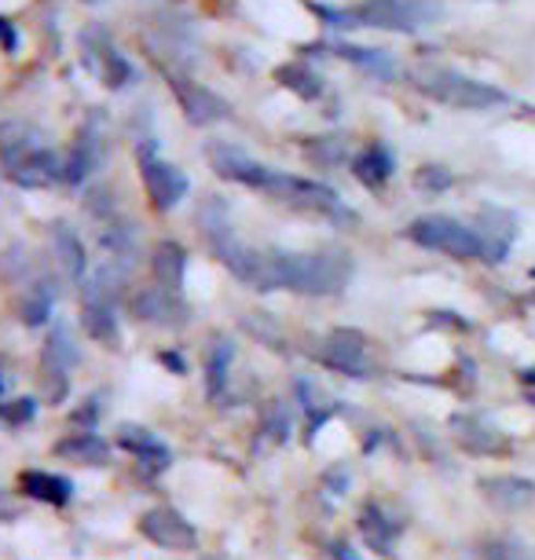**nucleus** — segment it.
<instances>
[{"mask_svg":"<svg viewBox=\"0 0 535 560\" xmlns=\"http://www.w3.org/2000/svg\"><path fill=\"white\" fill-rule=\"evenodd\" d=\"M209 162L224 179H235L243 187H254V191H265L268 198H276L282 206L304 209V213H319V217H341L352 220L349 209L341 206V198L334 195V187L319 184V179H304L293 173H282V168L260 165L249 154H243L239 147L217 143L209 151Z\"/></svg>","mask_w":535,"mask_h":560,"instance_id":"nucleus-1","label":"nucleus"},{"mask_svg":"<svg viewBox=\"0 0 535 560\" xmlns=\"http://www.w3.org/2000/svg\"><path fill=\"white\" fill-rule=\"evenodd\" d=\"M271 264H276V290H293L304 298H334L352 275V260L345 253L271 249Z\"/></svg>","mask_w":535,"mask_h":560,"instance_id":"nucleus-2","label":"nucleus"},{"mask_svg":"<svg viewBox=\"0 0 535 560\" xmlns=\"http://www.w3.org/2000/svg\"><path fill=\"white\" fill-rule=\"evenodd\" d=\"M0 154H4L8 179L19 187H51L67 179V162L51 147L34 140V132L23 129V125H19V140L0 136Z\"/></svg>","mask_w":535,"mask_h":560,"instance_id":"nucleus-3","label":"nucleus"},{"mask_svg":"<svg viewBox=\"0 0 535 560\" xmlns=\"http://www.w3.org/2000/svg\"><path fill=\"white\" fill-rule=\"evenodd\" d=\"M415 84L429 100L444 103V107H455V110H491V107H502V103H507V92H499L496 84L466 78V73H455V70L418 73Z\"/></svg>","mask_w":535,"mask_h":560,"instance_id":"nucleus-4","label":"nucleus"},{"mask_svg":"<svg viewBox=\"0 0 535 560\" xmlns=\"http://www.w3.org/2000/svg\"><path fill=\"white\" fill-rule=\"evenodd\" d=\"M407 238H411L415 246L444 253V257H455V260L485 257V238L455 217H440V213L418 217L411 220V228H407Z\"/></svg>","mask_w":535,"mask_h":560,"instance_id":"nucleus-5","label":"nucleus"},{"mask_svg":"<svg viewBox=\"0 0 535 560\" xmlns=\"http://www.w3.org/2000/svg\"><path fill=\"white\" fill-rule=\"evenodd\" d=\"M140 176H143L147 198H151V206L159 209V213H170V209L181 206L187 187H191L181 165L162 162V158H154L151 151L140 158Z\"/></svg>","mask_w":535,"mask_h":560,"instance_id":"nucleus-6","label":"nucleus"},{"mask_svg":"<svg viewBox=\"0 0 535 560\" xmlns=\"http://www.w3.org/2000/svg\"><path fill=\"white\" fill-rule=\"evenodd\" d=\"M140 535L162 549H195L198 546L195 524L187 521L184 513H176L173 505H154V510H147L140 521Z\"/></svg>","mask_w":535,"mask_h":560,"instance_id":"nucleus-7","label":"nucleus"},{"mask_svg":"<svg viewBox=\"0 0 535 560\" xmlns=\"http://www.w3.org/2000/svg\"><path fill=\"white\" fill-rule=\"evenodd\" d=\"M170 89L176 103H181L184 118L191 125H220L232 118V107H228V100H220L213 89H202L198 81H187V78H170Z\"/></svg>","mask_w":535,"mask_h":560,"instance_id":"nucleus-8","label":"nucleus"},{"mask_svg":"<svg viewBox=\"0 0 535 560\" xmlns=\"http://www.w3.org/2000/svg\"><path fill=\"white\" fill-rule=\"evenodd\" d=\"M319 359L334 370H341V374H356L360 377L367 370V341L363 334L356 330H334L327 341L319 348Z\"/></svg>","mask_w":535,"mask_h":560,"instance_id":"nucleus-9","label":"nucleus"},{"mask_svg":"<svg viewBox=\"0 0 535 560\" xmlns=\"http://www.w3.org/2000/svg\"><path fill=\"white\" fill-rule=\"evenodd\" d=\"M81 326H85V334L92 341L114 348L118 345V319H114V304L103 290L92 287L89 298H85V312H81Z\"/></svg>","mask_w":535,"mask_h":560,"instance_id":"nucleus-10","label":"nucleus"},{"mask_svg":"<svg viewBox=\"0 0 535 560\" xmlns=\"http://www.w3.org/2000/svg\"><path fill=\"white\" fill-rule=\"evenodd\" d=\"M480 491L491 505L507 513H517V510H528L535 502V483L524 480V477H485L480 480Z\"/></svg>","mask_w":535,"mask_h":560,"instance_id":"nucleus-11","label":"nucleus"},{"mask_svg":"<svg viewBox=\"0 0 535 560\" xmlns=\"http://www.w3.org/2000/svg\"><path fill=\"white\" fill-rule=\"evenodd\" d=\"M393 168H396V158L385 143H367L363 151L352 158V176L360 179L363 187H371V191L389 184Z\"/></svg>","mask_w":535,"mask_h":560,"instance_id":"nucleus-12","label":"nucleus"},{"mask_svg":"<svg viewBox=\"0 0 535 560\" xmlns=\"http://www.w3.org/2000/svg\"><path fill=\"white\" fill-rule=\"evenodd\" d=\"M19 488H23L30 499L45 502V505H67L73 499V480L59 477V472H45V469H30L19 477Z\"/></svg>","mask_w":535,"mask_h":560,"instance_id":"nucleus-13","label":"nucleus"},{"mask_svg":"<svg viewBox=\"0 0 535 560\" xmlns=\"http://www.w3.org/2000/svg\"><path fill=\"white\" fill-rule=\"evenodd\" d=\"M184 275H187V249L181 242L165 238L159 249H154V282L165 293H181L184 287Z\"/></svg>","mask_w":535,"mask_h":560,"instance_id":"nucleus-14","label":"nucleus"},{"mask_svg":"<svg viewBox=\"0 0 535 560\" xmlns=\"http://www.w3.org/2000/svg\"><path fill=\"white\" fill-rule=\"evenodd\" d=\"M118 447L132 451L140 462H151L154 469H165L170 465V447L154 436L151 429H140V425H121L118 429Z\"/></svg>","mask_w":535,"mask_h":560,"instance_id":"nucleus-15","label":"nucleus"},{"mask_svg":"<svg viewBox=\"0 0 535 560\" xmlns=\"http://www.w3.org/2000/svg\"><path fill=\"white\" fill-rule=\"evenodd\" d=\"M458 429V443L474 454H499L507 451V440H502L499 429H491L485 418H455Z\"/></svg>","mask_w":535,"mask_h":560,"instance_id":"nucleus-16","label":"nucleus"},{"mask_svg":"<svg viewBox=\"0 0 535 560\" xmlns=\"http://www.w3.org/2000/svg\"><path fill=\"white\" fill-rule=\"evenodd\" d=\"M360 532H363L371 549H377V553H393L396 535H400V524H393L382 505L371 502V505H363V513H360Z\"/></svg>","mask_w":535,"mask_h":560,"instance_id":"nucleus-17","label":"nucleus"},{"mask_svg":"<svg viewBox=\"0 0 535 560\" xmlns=\"http://www.w3.org/2000/svg\"><path fill=\"white\" fill-rule=\"evenodd\" d=\"M56 454L67 462H78V465H103L111 447L96 436V432H73V436L56 443Z\"/></svg>","mask_w":535,"mask_h":560,"instance_id":"nucleus-18","label":"nucleus"},{"mask_svg":"<svg viewBox=\"0 0 535 560\" xmlns=\"http://www.w3.org/2000/svg\"><path fill=\"white\" fill-rule=\"evenodd\" d=\"M100 136L92 132V129H85L81 132V140L73 143V151H70V158H67V184H81L92 168L100 165Z\"/></svg>","mask_w":535,"mask_h":560,"instance_id":"nucleus-19","label":"nucleus"},{"mask_svg":"<svg viewBox=\"0 0 535 560\" xmlns=\"http://www.w3.org/2000/svg\"><path fill=\"white\" fill-rule=\"evenodd\" d=\"M89 51V59H92V67L100 70V78L111 84V89H125V84L132 81V67L118 56V48L114 45H103V48H85Z\"/></svg>","mask_w":535,"mask_h":560,"instance_id":"nucleus-20","label":"nucleus"},{"mask_svg":"<svg viewBox=\"0 0 535 560\" xmlns=\"http://www.w3.org/2000/svg\"><path fill=\"white\" fill-rule=\"evenodd\" d=\"M276 78H279L282 84H287L293 96H301V100H319V96H323L319 73L312 70V67H304V62H290V67H279V70H276Z\"/></svg>","mask_w":535,"mask_h":560,"instance_id":"nucleus-21","label":"nucleus"},{"mask_svg":"<svg viewBox=\"0 0 535 560\" xmlns=\"http://www.w3.org/2000/svg\"><path fill=\"white\" fill-rule=\"evenodd\" d=\"M334 56L356 62V67L371 70V73H382V78H393L396 73V62L389 59V51H377V48H360V45H334Z\"/></svg>","mask_w":535,"mask_h":560,"instance_id":"nucleus-22","label":"nucleus"},{"mask_svg":"<svg viewBox=\"0 0 535 560\" xmlns=\"http://www.w3.org/2000/svg\"><path fill=\"white\" fill-rule=\"evenodd\" d=\"M232 359H235V348L228 341H217L213 352L206 359V382H209V396H220L224 393V382L232 374Z\"/></svg>","mask_w":535,"mask_h":560,"instance_id":"nucleus-23","label":"nucleus"},{"mask_svg":"<svg viewBox=\"0 0 535 560\" xmlns=\"http://www.w3.org/2000/svg\"><path fill=\"white\" fill-rule=\"evenodd\" d=\"M56 253H59V260L67 264V271L73 275V279H81V275H85V246H81L73 231L56 228Z\"/></svg>","mask_w":535,"mask_h":560,"instance_id":"nucleus-24","label":"nucleus"},{"mask_svg":"<svg viewBox=\"0 0 535 560\" xmlns=\"http://www.w3.org/2000/svg\"><path fill=\"white\" fill-rule=\"evenodd\" d=\"M34 415H37L34 399H8V404H0V421H8V425H26Z\"/></svg>","mask_w":535,"mask_h":560,"instance_id":"nucleus-25","label":"nucleus"},{"mask_svg":"<svg viewBox=\"0 0 535 560\" xmlns=\"http://www.w3.org/2000/svg\"><path fill=\"white\" fill-rule=\"evenodd\" d=\"M48 312H51V293L40 287L34 298H30L26 304H23V319L30 323V326H37V323H45L48 319Z\"/></svg>","mask_w":535,"mask_h":560,"instance_id":"nucleus-26","label":"nucleus"},{"mask_svg":"<svg viewBox=\"0 0 535 560\" xmlns=\"http://www.w3.org/2000/svg\"><path fill=\"white\" fill-rule=\"evenodd\" d=\"M418 184H422V187H447L451 173H447V168H440V165H426L422 173H418Z\"/></svg>","mask_w":535,"mask_h":560,"instance_id":"nucleus-27","label":"nucleus"},{"mask_svg":"<svg viewBox=\"0 0 535 560\" xmlns=\"http://www.w3.org/2000/svg\"><path fill=\"white\" fill-rule=\"evenodd\" d=\"M0 45H4L8 51H15V30L8 19H0Z\"/></svg>","mask_w":535,"mask_h":560,"instance_id":"nucleus-28","label":"nucleus"},{"mask_svg":"<svg viewBox=\"0 0 535 560\" xmlns=\"http://www.w3.org/2000/svg\"><path fill=\"white\" fill-rule=\"evenodd\" d=\"M334 560H360V553L349 542H334Z\"/></svg>","mask_w":535,"mask_h":560,"instance_id":"nucleus-29","label":"nucleus"},{"mask_svg":"<svg viewBox=\"0 0 535 560\" xmlns=\"http://www.w3.org/2000/svg\"><path fill=\"white\" fill-rule=\"evenodd\" d=\"M524 382H535V366L528 370V374H524Z\"/></svg>","mask_w":535,"mask_h":560,"instance_id":"nucleus-30","label":"nucleus"},{"mask_svg":"<svg viewBox=\"0 0 535 560\" xmlns=\"http://www.w3.org/2000/svg\"><path fill=\"white\" fill-rule=\"evenodd\" d=\"M0 393H4V370H0Z\"/></svg>","mask_w":535,"mask_h":560,"instance_id":"nucleus-31","label":"nucleus"},{"mask_svg":"<svg viewBox=\"0 0 535 560\" xmlns=\"http://www.w3.org/2000/svg\"><path fill=\"white\" fill-rule=\"evenodd\" d=\"M85 4H103V0H85Z\"/></svg>","mask_w":535,"mask_h":560,"instance_id":"nucleus-32","label":"nucleus"},{"mask_svg":"<svg viewBox=\"0 0 535 560\" xmlns=\"http://www.w3.org/2000/svg\"><path fill=\"white\" fill-rule=\"evenodd\" d=\"M206 560H217V557H206Z\"/></svg>","mask_w":535,"mask_h":560,"instance_id":"nucleus-33","label":"nucleus"},{"mask_svg":"<svg viewBox=\"0 0 535 560\" xmlns=\"http://www.w3.org/2000/svg\"><path fill=\"white\" fill-rule=\"evenodd\" d=\"M532 404H535V396H532Z\"/></svg>","mask_w":535,"mask_h":560,"instance_id":"nucleus-34","label":"nucleus"}]
</instances>
